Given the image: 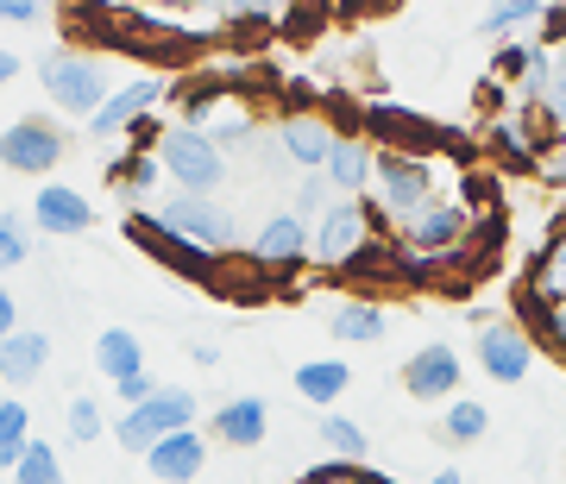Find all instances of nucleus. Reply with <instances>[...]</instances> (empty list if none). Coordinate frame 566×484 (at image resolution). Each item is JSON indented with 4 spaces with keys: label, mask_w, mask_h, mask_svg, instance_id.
I'll return each instance as SVG.
<instances>
[{
    "label": "nucleus",
    "mask_w": 566,
    "mask_h": 484,
    "mask_svg": "<svg viewBox=\"0 0 566 484\" xmlns=\"http://www.w3.org/2000/svg\"><path fill=\"white\" fill-rule=\"evenodd\" d=\"M365 145H378L385 158H428V164H434V151H453V158L479 151V139H465L460 126L428 120L403 102H365Z\"/></svg>",
    "instance_id": "nucleus-1"
},
{
    "label": "nucleus",
    "mask_w": 566,
    "mask_h": 484,
    "mask_svg": "<svg viewBox=\"0 0 566 484\" xmlns=\"http://www.w3.org/2000/svg\"><path fill=\"white\" fill-rule=\"evenodd\" d=\"M39 82H44V95H51V107L70 114V120H82V126L95 120L107 107V95H114V88H107V63L95 57V51H76V44H70V51H51V57L39 63Z\"/></svg>",
    "instance_id": "nucleus-2"
},
{
    "label": "nucleus",
    "mask_w": 566,
    "mask_h": 484,
    "mask_svg": "<svg viewBox=\"0 0 566 484\" xmlns=\"http://www.w3.org/2000/svg\"><path fill=\"white\" fill-rule=\"evenodd\" d=\"M371 182H378V208H385V221H397V227L422 221L428 208L441 202V170H434L428 158H385V151H378Z\"/></svg>",
    "instance_id": "nucleus-3"
},
{
    "label": "nucleus",
    "mask_w": 566,
    "mask_h": 484,
    "mask_svg": "<svg viewBox=\"0 0 566 484\" xmlns=\"http://www.w3.org/2000/svg\"><path fill=\"white\" fill-rule=\"evenodd\" d=\"M158 164H164V177L177 182V196H214L227 182V158L214 151V139L208 133H196V126H164V139H158Z\"/></svg>",
    "instance_id": "nucleus-4"
},
{
    "label": "nucleus",
    "mask_w": 566,
    "mask_h": 484,
    "mask_svg": "<svg viewBox=\"0 0 566 484\" xmlns=\"http://www.w3.org/2000/svg\"><path fill=\"white\" fill-rule=\"evenodd\" d=\"M151 221L170 227L177 240L202 245V252H214V259H227L233 252V240H240V227H233V208L214 202V196H170V202L151 208Z\"/></svg>",
    "instance_id": "nucleus-5"
},
{
    "label": "nucleus",
    "mask_w": 566,
    "mask_h": 484,
    "mask_svg": "<svg viewBox=\"0 0 566 484\" xmlns=\"http://www.w3.org/2000/svg\"><path fill=\"white\" fill-rule=\"evenodd\" d=\"M378 233H390V221H385V208H378V202H334L322 221H315V245H308V259L340 271V264L353 259L365 240H378Z\"/></svg>",
    "instance_id": "nucleus-6"
},
{
    "label": "nucleus",
    "mask_w": 566,
    "mask_h": 484,
    "mask_svg": "<svg viewBox=\"0 0 566 484\" xmlns=\"http://www.w3.org/2000/svg\"><path fill=\"white\" fill-rule=\"evenodd\" d=\"M182 428H196V397L177 390V383H158V397L139 403V409H126L114 434H120L126 453H151L158 441H170V434H182Z\"/></svg>",
    "instance_id": "nucleus-7"
},
{
    "label": "nucleus",
    "mask_w": 566,
    "mask_h": 484,
    "mask_svg": "<svg viewBox=\"0 0 566 484\" xmlns=\"http://www.w3.org/2000/svg\"><path fill=\"white\" fill-rule=\"evenodd\" d=\"M510 303H516V315H510V322H516L528 340H535V353H547V359L566 365V296H560V283L523 277Z\"/></svg>",
    "instance_id": "nucleus-8"
},
{
    "label": "nucleus",
    "mask_w": 566,
    "mask_h": 484,
    "mask_svg": "<svg viewBox=\"0 0 566 484\" xmlns=\"http://www.w3.org/2000/svg\"><path fill=\"white\" fill-rule=\"evenodd\" d=\"M126 240L139 245L151 264H164V271H177V277H189V283H214V252H202V245H189V240H177L170 227H158L151 221V208H133L126 214Z\"/></svg>",
    "instance_id": "nucleus-9"
},
{
    "label": "nucleus",
    "mask_w": 566,
    "mask_h": 484,
    "mask_svg": "<svg viewBox=\"0 0 566 484\" xmlns=\"http://www.w3.org/2000/svg\"><path fill=\"white\" fill-rule=\"evenodd\" d=\"M63 151H70V139H63V126L44 120V114H25V120H13L0 133V164H7L13 177H51L63 164Z\"/></svg>",
    "instance_id": "nucleus-10"
},
{
    "label": "nucleus",
    "mask_w": 566,
    "mask_h": 484,
    "mask_svg": "<svg viewBox=\"0 0 566 484\" xmlns=\"http://www.w3.org/2000/svg\"><path fill=\"white\" fill-rule=\"evenodd\" d=\"M479 327V371H485L491 383H523L528 371H535V340H528L516 322H472Z\"/></svg>",
    "instance_id": "nucleus-11"
},
{
    "label": "nucleus",
    "mask_w": 566,
    "mask_h": 484,
    "mask_svg": "<svg viewBox=\"0 0 566 484\" xmlns=\"http://www.w3.org/2000/svg\"><path fill=\"white\" fill-rule=\"evenodd\" d=\"M403 390L416 403H453L460 397V353L447 340H428L403 359Z\"/></svg>",
    "instance_id": "nucleus-12"
},
{
    "label": "nucleus",
    "mask_w": 566,
    "mask_h": 484,
    "mask_svg": "<svg viewBox=\"0 0 566 484\" xmlns=\"http://www.w3.org/2000/svg\"><path fill=\"white\" fill-rule=\"evenodd\" d=\"M164 95H170V82H164V76H133L126 88H114V95H107V107L88 120V133H95V139H120V133H133L139 120H151V114H158Z\"/></svg>",
    "instance_id": "nucleus-13"
},
{
    "label": "nucleus",
    "mask_w": 566,
    "mask_h": 484,
    "mask_svg": "<svg viewBox=\"0 0 566 484\" xmlns=\"http://www.w3.org/2000/svg\"><path fill=\"white\" fill-rule=\"evenodd\" d=\"M32 227L51 233V240H76V233L95 227V202L82 189H70V182H44L39 196H32Z\"/></svg>",
    "instance_id": "nucleus-14"
},
{
    "label": "nucleus",
    "mask_w": 566,
    "mask_h": 484,
    "mask_svg": "<svg viewBox=\"0 0 566 484\" xmlns=\"http://www.w3.org/2000/svg\"><path fill=\"white\" fill-rule=\"evenodd\" d=\"M308 245H315V227L296 221V214L283 208V214H271V221L259 227V240H252V264H259V271H296V264L308 259Z\"/></svg>",
    "instance_id": "nucleus-15"
},
{
    "label": "nucleus",
    "mask_w": 566,
    "mask_h": 484,
    "mask_svg": "<svg viewBox=\"0 0 566 484\" xmlns=\"http://www.w3.org/2000/svg\"><path fill=\"white\" fill-rule=\"evenodd\" d=\"M334 126H327V114H303V120H277V151L283 164H296L303 177H315V170H327V158H334Z\"/></svg>",
    "instance_id": "nucleus-16"
},
{
    "label": "nucleus",
    "mask_w": 566,
    "mask_h": 484,
    "mask_svg": "<svg viewBox=\"0 0 566 484\" xmlns=\"http://www.w3.org/2000/svg\"><path fill=\"white\" fill-rule=\"evenodd\" d=\"M202 465H208V441L196 434V428H182V434H170V441H158L151 453H145V472H151L158 484L202 478Z\"/></svg>",
    "instance_id": "nucleus-17"
},
{
    "label": "nucleus",
    "mask_w": 566,
    "mask_h": 484,
    "mask_svg": "<svg viewBox=\"0 0 566 484\" xmlns=\"http://www.w3.org/2000/svg\"><path fill=\"white\" fill-rule=\"evenodd\" d=\"M44 365H51V334L44 327H20L13 340H0V383L25 390L32 378H44Z\"/></svg>",
    "instance_id": "nucleus-18"
},
{
    "label": "nucleus",
    "mask_w": 566,
    "mask_h": 484,
    "mask_svg": "<svg viewBox=\"0 0 566 484\" xmlns=\"http://www.w3.org/2000/svg\"><path fill=\"white\" fill-rule=\"evenodd\" d=\"M327 334L346 346H378L390 334V315L385 303H371V296H353V303H340L334 315H327Z\"/></svg>",
    "instance_id": "nucleus-19"
},
{
    "label": "nucleus",
    "mask_w": 566,
    "mask_h": 484,
    "mask_svg": "<svg viewBox=\"0 0 566 484\" xmlns=\"http://www.w3.org/2000/svg\"><path fill=\"white\" fill-rule=\"evenodd\" d=\"M264 434H271V409H264V397H233V403L214 409V441L259 446Z\"/></svg>",
    "instance_id": "nucleus-20"
},
{
    "label": "nucleus",
    "mask_w": 566,
    "mask_h": 484,
    "mask_svg": "<svg viewBox=\"0 0 566 484\" xmlns=\"http://www.w3.org/2000/svg\"><path fill=\"white\" fill-rule=\"evenodd\" d=\"M371 164H378V151H371L365 139H340L322 177H327V189H334V196H346V202H353L365 182H371Z\"/></svg>",
    "instance_id": "nucleus-21"
},
{
    "label": "nucleus",
    "mask_w": 566,
    "mask_h": 484,
    "mask_svg": "<svg viewBox=\"0 0 566 484\" xmlns=\"http://www.w3.org/2000/svg\"><path fill=\"white\" fill-rule=\"evenodd\" d=\"M346 383H353V365L346 359H308V365H296V397L303 403H340L346 397Z\"/></svg>",
    "instance_id": "nucleus-22"
},
{
    "label": "nucleus",
    "mask_w": 566,
    "mask_h": 484,
    "mask_svg": "<svg viewBox=\"0 0 566 484\" xmlns=\"http://www.w3.org/2000/svg\"><path fill=\"white\" fill-rule=\"evenodd\" d=\"M95 371H102L107 383L133 378V371H145V346L133 327H107L102 340H95Z\"/></svg>",
    "instance_id": "nucleus-23"
},
{
    "label": "nucleus",
    "mask_w": 566,
    "mask_h": 484,
    "mask_svg": "<svg viewBox=\"0 0 566 484\" xmlns=\"http://www.w3.org/2000/svg\"><path fill=\"white\" fill-rule=\"evenodd\" d=\"M107 182L120 189L126 202H151V189L164 182L158 151H126V158H114V164H107Z\"/></svg>",
    "instance_id": "nucleus-24"
},
{
    "label": "nucleus",
    "mask_w": 566,
    "mask_h": 484,
    "mask_svg": "<svg viewBox=\"0 0 566 484\" xmlns=\"http://www.w3.org/2000/svg\"><path fill=\"white\" fill-rule=\"evenodd\" d=\"M447 446H479L491 434V409L479 403V397H453V403L441 409V428H434Z\"/></svg>",
    "instance_id": "nucleus-25"
},
{
    "label": "nucleus",
    "mask_w": 566,
    "mask_h": 484,
    "mask_svg": "<svg viewBox=\"0 0 566 484\" xmlns=\"http://www.w3.org/2000/svg\"><path fill=\"white\" fill-rule=\"evenodd\" d=\"M460 208L472 214V221H491V214H504V182H497V170H465L460 177Z\"/></svg>",
    "instance_id": "nucleus-26"
},
{
    "label": "nucleus",
    "mask_w": 566,
    "mask_h": 484,
    "mask_svg": "<svg viewBox=\"0 0 566 484\" xmlns=\"http://www.w3.org/2000/svg\"><path fill=\"white\" fill-rule=\"evenodd\" d=\"M542 25V0H504V7H485L479 13V32L504 44V32H535Z\"/></svg>",
    "instance_id": "nucleus-27"
},
{
    "label": "nucleus",
    "mask_w": 566,
    "mask_h": 484,
    "mask_svg": "<svg viewBox=\"0 0 566 484\" xmlns=\"http://www.w3.org/2000/svg\"><path fill=\"white\" fill-rule=\"evenodd\" d=\"M25 446H32V409L20 397H7L0 403V465H20Z\"/></svg>",
    "instance_id": "nucleus-28"
},
{
    "label": "nucleus",
    "mask_w": 566,
    "mask_h": 484,
    "mask_svg": "<svg viewBox=\"0 0 566 484\" xmlns=\"http://www.w3.org/2000/svg\"><path fill=\"white\" fill-rule=\"evenodd\" d=\"M32 233H39V227L25 221L20 208H0V271H20V264L32 259Z\"/></svg>",
    "instance_id": "nucleus-29"
},
{
    "label": "nucleus",
    "mask_w": 566,
    "mask_h": 484,
    "mask_svg": "<svg viewBox=\"0 0 566 484\" xmlns=\"http://www.w3.org/2000/svg\"><path fill=\"white\" fill-rule=\"evenodd\" d=\"M322 446L334 453L340 465H359L365 453H371V441H365L359 422H346V415H322Z\"/></svg>",
    "instance_id": "nucleus-30"
},
{
    "label": "nucleus",
    "mask_w": 566,
    "mask_h": 484,
    "mask_svg": "<svg viewBox=\"0 0 566 484\" xmlns=\"http://www.w3.org/2000/svg\"><path fill=\"white\" fill-rule=\"evenodd\" d=\"M535 51H542L535 39H504L491 51V76L504 82V88H523V76L535 70Z\"/></svg>",
    "instance_id": "nucleus-31"
},
{
    "label": "nucleus",
    "mask_w": 566,
    "mask_h": 484,
    "mask_svg": "<svg viewBox=\"0 0 566 484\" xmlns=\"http://www.w3.org/2000/svg\"><path fill=\"white\" fill-rule=\"evenodd\" d=\"M208 139H214V151H245V145H259V126H252V114H240V107H227V114H214L208 120Z\"/></svg>",
    "instance_id": "nucleus-32"
},
{
    "label": "nucleus",
    "mask_w": 566,
    "mask_h": 484,
    "mask_svg": "<svg viewBox=\"0 0 566 484\" xmlns=\"http://www.w3.org/2000/svg\"><path fill=\"white\" fill-rule=\"evenodd\" d=\"M63 428H70V441H102L107 434V415L95 397H70V409H63Z\"/></svg>",
    "instance_id": "nucleus-33"
},
{
    "label": "nucleus",
    "mask_w": 566,
    "mask_h": 484,
    "mask_svg": "<svg viewBox=\"0 0 566 484\" xmlns=\"http://www.w3.org/2000/svg\"><path fill=\"white\" fill-rule=\"evenodd\" d=\"M13 484H63V465H57V453L44 441H32L25 446V460L13 465Z\"/></svg>",
    "instance_id": "nucleus-34"
},
{
    "label": "nucleus",
    "mask_w": 566,
    "mask_h": 484,
    "mask_svg": "<svg viewBox=\"0 0 566 484\" xmlns=\"http://www.w3.org/2000/svg\"><path fill=\"white\" fill-rule=\"evenodd\" d=\"M327 208H334V189H327V177H322V170L296 182V202H290V214H296V221H322Z\"/></svg>",
    "instance_id": "nucleus-35"
},
{
    "label": "nucleus",
    "mask_w": 566,
    "mask_h": 484,
    "mask_svg": "<svg viewBox=\"0 0 566 484\" xmlns=\"http://www.w3.org/2000/svg\"><path fill=\"white\" fill-rule=\"evenodd\" d=\"M472 107H479V120H504V114H516V95H510L497 76H485V82H472Z\"/></svg>",
    "instance_id": "nucleus-36"
},
{
    "label": "nucleus",
    "mask_w": 566,
    "mask_h": 484,
    "mask_svg": "<svg viewBox=\"0 0 566 484\" xmlns=\"http://www.w3.org/2000/svg\"><path fill=\"white\" fill-rule=\"evenodd\" d=\"M542 114H547V120H554V133H566V51H560V57H554V88H547Z\"/></svg>",
    "instance_id": "nucleus-37"
},
{
    "label": "nucleus",
    "mask_w": 566,
    "mask_h": 484,
    "mask_svg": "<svg viewBox=\"0 0 566 484\" xmlns=\"http://www.w3.org/2000/svg\"><path fill=\"white\" fill-rule=\"evenodd\" d=\"M114 397H120L126 409H139V403H151V397H158V378H151V371H133V378L114 383Z\"/></svg>",
    "instance_id": "nucleus-38"
},
{
    "label": "nucleus",
    "mask_w": 566,
    "mask_h": 484,
    "mask_svg": "<svg viewBox=\"0 0 566 484\" xmlns=\"http://www.w3.org/2000/svg\"><path fill=\"white\" fill-rule=\"evenodd\" d=\"M535 32H542V51H566V7H542V25H535Z\"/></svg>",
    "instance_id": "nucleus-39"
},
{
    "label": "nucleus",
    "mask_w": 566,
    "mask_h": 484,
    "mask_svg": "<svg viewBox=\"0 0 566 484\" xmlns=\"http://www.w3.org/2000/svg\"><path fill=\"white\" fill-rule=\"evenodd\" d=\"M44 7L39 0H0V25H39Z\"/></svg>",
    "instance_id": "nucleus-40"
},
{
    "label": "nucleus",
    "mask_w": 566,
    "mask_h": 484,
    "mask_svg": "<svg viewBox=\"0 0 566 484\" xmlns=\"http://www.w3.org/2000/svg\"><path fill=\"white\" fill-rule=\"evenodd\" d=\"M20 334V303H13V290L0 283V340H13Z\"/></svg>",
    "instance_id": "nucleus-41"
},
{
    "label": "nucleus",
    "mask_w": 566,
    "mask_h": 484,
    "mask_svg": "<svg viewBox=\"0 0 566 484\" xmlns=\"http://www.w3.org/2000/svg\"><path fill=\"white\" fill-rule=\"evenodd\" d=\"M13 76H20V51H7V44H0V88H7Z\"/></svg>",
    "instance_id": "nucleus-42"
},
{
    "label": "nucleus",
    "mask_w": 566,
    "mask_h": 484,
    "mask_svg": "<svg viewBox=\"0 0 566 484\" xmlns=\"http://www.w3.org/2000/svg\"><path fill=\"white\" fill-rule=\"evenodd\" d=\"M428 484H465V478H460V472H434Z\"/></svg>",
    "instance_id": "nucleus-43"
},
{
    "label": "nucleus",
    "mask_w": 566,
    "mask_h": 484,
    "mask_svg": "<svg viewBox=\"0 0 566 484\" xmlns=\"http://www.w3.org/2000/svg\"><path fill=\"white\" fill-rule=\"evenodd\" d=\"M554 283H560V296H566V271H560V277H554Z\"/></svg>",
    "instance_id": "nucleus-44"
}]
</instances>
